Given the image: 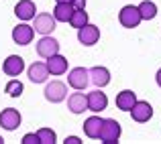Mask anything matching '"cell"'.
Listing matches in <instances>:
<instances>
[{"label":"cell","mask_w":161,"mask_h":144,"mask_svg":"<svg viewBox=\"0 0 161 144\" xmlns=\"http://www.w3.org/2000/svg\"><path fill=\"white\" fill-rule=\"evenodd\" d=\"M27 73H29V79H31L33 83H45L47 77H49V69L43 61H35L27 69Z\"/></svg>","instance_id":"5bb4252c"},{"label":"cell","mask_w":161,"mask_h":144,"mask_svg":"<svg viewBox=\"0 0 161 144\" xmlns=\"http://www.w3.org/2000/svg\"><path fill=\"white\" fill-rule=\"evenodd\" d=\"M74 8H86V0H71Z\"/></svg>","instance_id":"484cf974"},{"label":"cell","mask_w":161,"mask_h":144,"mask_svg":"<svg viewBox=\"0 0 161 144\" xmlns=\"http://www.w3.org/2000/svg\"><path fill=\"white\" fill-rule=\"evenodd\" d=\"M80 142H82V140H80L78 136H67L65 138V144H80Z\"/></svg>","instance_id":"4316f807"},{"label":"cell","mask_w":161,"mask_h":144,"mask_svg":"<svg viewBox=\"0 0 161 144\" xmlns=\"http://www.w3.org/2000/svg\"><path fill=\"white\" fill-rule=\"evenodd\" d=\"M55 53H59V41L53 39L51 35H43L39 39V43H37V55L43 57V59H47V57H51Z\"/></svg>","instance_id":"ba28073f"},{"label":"cell","mask_w":161,"mask_h":144,"mask_svg":"<svg viewBox=\"0 0 161 144\" xmlns=\"http://www.w3.org/2000/svg\"><path fill=\"white\" fill-rule=\"evenodd\" d=\"M130 118H133L135 122H139V124H145V122H149L151 118H153V105L149 104V101H135V105L130 108Z\"/></svg>","instance_id":"5b68a950"},{"label":"cell","mask_w":161,"mask_h":144,"mask_svg":"<svg viewBox=\"0 0 161 144\" xmlns=\"http://www.w3.org/2000/svg\"><path fill=\"white\" fill-rule=\"evenodd\" d=\"M55 23L57 20L53 18V14H49V12H39V14H35V31L41 33V35H51L55 31Z\"/></svg>","instance_id":"30bf717a"},{"label":"cell","mask_w":161,"mask_h":144,"mask_svg":"<svg viewBox=\"0 0 161 144\" xmlns=\"http://www.w3.org/2000/svg\"><path fill=\"white\" fill-rule=\"evenodd\" d=\"M67 108L71 114H82L88 110V97L86 94H82V90H75V94H71L67 97Z\"/></svg>","instance_id":"4fadbf2b"},{"label":"cell","mask_w":161,"mask_h":144,"mask_svg":"<svg viewBox=\"0 0 161 144\" xmlns=\"http://www.w3.org/2000/svg\"><path fill=\"white\" fill-rule=\"evenodd\" d=\"M20 122H23V118H20L19 110L6 108V110H2V112H0V126H2L4 130H8V132L16 130L20 126Z\"/></svg>","instance_id":"9c48e42d"},{"label":"cell","mask_w":161,"mask_h":144,"mask_svg":"<svg viewBox=\"0 0 161 144\" xmlns=\"http://www.w3.org/2000/svg\"><path fill=\"white\" fill-rule=\"evenodd\" d=\"M155 81H157V85L161 87V69L157 71V75H155Z\"/></svg>","instance_id":"83f0119b"},{"label":"cell","mask_w":161,"mask_h":144,"mask_svg":"<svg viewBox=\"0 0 161 144\" xmlns=\"http://www.w3.org/2000/svg\"><path fill=\"white\" fill-rule=\"evenodd\" d=\"M33 37H35V28L29 27L27 23H20V24H16V27L12 28V41H14L16 45H20V47L31 45Z\"/></svg>","instance_id":"8992f818"},{"label":"cell","mask_w":161,"mask_h":144,"mask_svg":"<svg viewBox=\"0 0 161 144\" xmlns=\"http://www.w3.org/2000/svg\"><path fill=\"white\" fill-rule=\"evenodd\" d=\"M43 94H45V100H47V101H51V104H59V101H63L65 95H67V85L61 83V81H51V83L45 85Z\"/></svg>","instance_id":"52a82bcc"},{"label":"cell","mask_w":161,"mask_h":144,"mask_svg":"<svg viewBox=\"0 0 161 144\" xmlns=\"http://www.w3.org/2000/svg\"><path fill=\"white\" fill-rule=\"evenodd\" d=\"M2 69H4V73H6L8 77H19V75L25 71V59L19 57V55H10V57H6Z\"/></svg>","instance_id":"7c38bea8"},{"label":"cell","mask_w":161,"mask_h":144,"mask_svg":"<svg viewBox=\"0 0 161 144\" xmlns=\"http://www.w3.org/2000/svg\"><path fill=\"white\" fill-rule=\"evenodd\" d=\"M100 126H102V118L100 116H90L86 122H84V134H86L90 140H98L100 136Z\"/></svg>","instance_id":"d6986e66"},{"label":"cell","mask_w":161,"mask_h":144,"mask_svg":"<svg viewBox=\"0 0 161 144\" xmlns=\"http://www.w3.org/2000/svg\"><path fill=\"white\" fill-rule=\"evenodd\" d=\"M67 83H69V87H74V90H86L88 83H90V73H88L86 67H74V69L69 71V75H67Z\"/></svg>","instance_id":"3957f363"},{"label":"cell","mask_w":161,"mask_h":144,"mask_svg":"<svg viewBox=\"0 0 161 144\" xmlns=\"http://www.w3.org/2000/svg\"><path fill=\"white\" fill-rule=\"evenodd\" d=\"M78 41L84 45V47H92L100 41V28L96 24H84V27L78 28Z\"/></svg>","instance_id":"277c9868"},{"label":"cell","mask_w":161,"mask_h":144,"mask_svg":"<svg viewBox=\"0 0 161 144\" xmlns=\"http://www.w3.org/2000/svg\"><path fill=\"white\" fill-rule=\"evenodd\" d=\"M35 12H37V8H35V2H33V0H20L14 6V14L19 16L20 20L35 18Z\"/></svg>","instance_id":"e0dca14e"},{"label":"cell","mask_w":161,"mask_h":144,"mask_svg":"<svg viewBox=\"0 0 161 144\" xmlns=\"http://www.w3.org/2000/svg\"><path fill=\"white\" fill-rule=\"evenodd\" d=\"M74 4L71 2H57L53 8V18L57 20V23H69L71 14H74Z\"/></svg>","instance_id":"ac0fdd59"},{"label":"cell","mask_w":161,"mask_h":144,"mask_svg":"<svg viewBox=\"0 0 161 144\" xmlns=\"http://www.w3.org/2000/svg\"><path fill=\"white\" fill-rule=\"evenodd\" d=\"M37 136H39V144H53L57 140V136H55V132L51 128H41L37 132Z\"/></svg>","instance_id":"cb8c5ba5"},{"label":"cell","mask_w":161,"mask_h":144,"mask_svg":"<svg viewBox=\"0 0 161 144\" xmlns=\"http://www.w3.org/2000/svg\"><path fill=\"white\" fill-rule=\"evenodd\" d=\"M69 24L74 28H80V27H84V24H88V12H86V8H75L74 14H71V18H69Z\"/></svg>","instance_id":"7402d4cb"},{"label":"cell","mask_w":161,"mask_h":144,"mask_svg":"<svg viewBox=\"0 0 161 144\" xmlns=\"http://www.w3.org/2000/svg\"><path fill=\"white\" fill-rule=\"evenodd\" d=\"M45 65H47V69H49L51 75H63L67 71V59L63 57V55L55 53V55H51V57H47Z\"/></svg>","instance_id":"2e32d148"},{"label":"cell","mask_w":161,"mask_h":144,"mask_svg":"<svg viewBox=\"0 0 161 144\" xmlns=\"http://www.w3.org/2000/svg\"><path fill=\"white\" fill-rule=\"evenodd\" d=\"M23 142L25 144H39V136H37L35 132H29V134L23 136Z\"/></svg>","instance_id":"d4e9b609"},{"label":"cell","mask_w":161,"mask_h":144,"mask_svg":"<svg viewBox=\"0 0 161 144\" xmlns=\"http://www.w3.org/2000/svg\"><path fill=\"white\" fill-rule=\"evenodd\" d=\"M86 97H88V110H90V112L98 114V112H102V110H106L108 97H106V94H102V87H98V90L86 94Z\"/></svg>","instance_id":"8fae6325"},{"label":"cell","mask_w":161,"mask_h":144,"mask_svg":"<svg viewBox=\"0 0 161 144\" xmlns=\"http://www.w3.org/2000/svg\"><path fill=\"white\" fill-rule=\"evenodd\" d=\"M2 142H4V140H2V136H0V144H2Z\"/></svg>","instance_id":"f546056e"},{"label":"cell","mask_w":161,"mask_h":144,"mask_svg":"<svg viewBox=\"0 0 161 144\" xmlns=\"http://www.w3.org/2000/svg\"><path fill=\"white\" fill-rule=\"evenodd\" d=\"M137 8H139V12H141L143 20H151V18H155V14H157V4L151 2V0H143Z\"/></svg>","instance_id":"44dd1931"},{"label":"cell","mask_w":161,"mask_h":144,"mask_svg":"<svg viewBox=\"0 0 161 144\" xmlns=\"http://www.w3.org/2000/svg\"><path fill=\"white\" fill-rule=\"evenodd\" d=\"M88 73H90V83H94L96 87H106L110 83V71L106 67H92V69H88Z\"/></svg>","instance_id":"9a60e30c"},{"label":"cell","mask_w":161,"mask_h":144,"mask_svg":"<svg viewBox=\"0 0 161 144\" xmlns=\"http://www.w3.org/2000/svg\"><path fill=\"white\" fill-rule=\"evenodd\" d=\"M118 20H120V24L125 28H137L143 18H141V12H139L137 6L126 4V6H122L120 12H118Z\"/></svg>","instance_id":"7a4b0ae2"},{"label":"cell","mask_w":161,"mask_h":144,"mask_svg":"<svg viewBox=\"0 0 161 144\" xmlns=\"http://www.w3.org/2000/svg\"><path fill=\"white\" fill-rule=\"evenodd\" d=\"M55 2H71V0H55Z\"/></svg>","instance_id":"f1b7e54d"},{"label":"cell","mask_w":161,"mask_h":144,"mask_svg":"<svg viewBox=\"0 0 161 144\" xmlns=\"http://www.w3.org/2000/svg\"><path fill=\"white\" fill-rule=\"evenodd\" d=\"M120 124H118L116 120H112V118H106V120H102V126H100V140L104 144H114L118 142V138H120Z\"/></svg>","instance_id":"6da1fadb"},{"label":"cell","mask_w":161,"mask_h":144,"mask_svg":"<svg viewBox=\"0 0 161 144\" xmlns=\"http://www.w3.org/2000/svg\"><path fill=\"white\" fill-rule=\"evenodd\" d=\"M23 83L19 81V79H10V81L6 83V94L10 97H20V94H23Z\"/></svg>","instance_id":"603a6c76"},{"label":"cell","mask_w":161,"mask_h":144,"mask_svg":"<svg viewBox=\"0 0 161 144\" xmlns=\"http://www.w3.org/2000/svg\"><path fill=\"white\" fill-rule=\"evenodd\" d=\"M137 101V94L133 90H122L120 94L116 95V108L122 110V112H130V108Z\"/></svg>","instance_id":"ffe728a7"}]
</instances>
